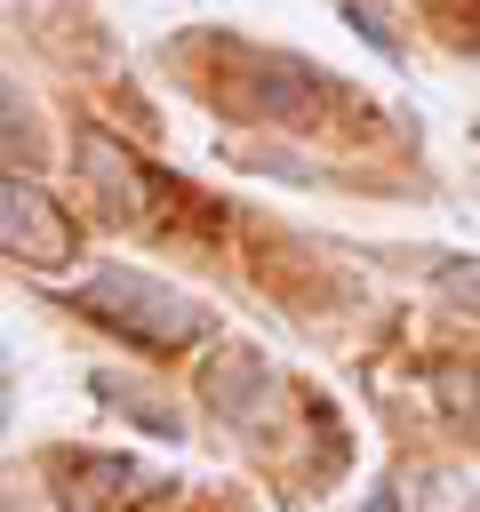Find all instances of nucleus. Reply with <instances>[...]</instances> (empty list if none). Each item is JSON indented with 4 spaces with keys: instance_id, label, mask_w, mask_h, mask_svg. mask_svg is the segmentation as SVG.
<instances>
[{
    "instance_id": "9",
    "label": "nucleus",
    "mask_w": 480,
    "mask_h": 512,
    "mask_svg": "<svg viewBox=\"0 0 480 512\" xmlns=\"http://www.w3.org/2000/svg\"><path fill=\"white\" fill-rule=\"evenodd\" d=\"M344 24H352V32H360V40H376V48H384V56H392V32H384V24H376V16H368V8H360V0H344Z\"/></svg>"
},
{
    "instance_id": "1",
    "label": "nucleus",
    "mask_w": 480,
    "mask_h": 512,
    "mask_svg": "<svg viewBox=\"0 0 480 512\" xmlns=\"http://www.w3.org/2000/svg\"><path fill=\"white\" fill-rule=\"evenodd\" d=\"M80 304H88L104 328H120V336H136V344H160V352L208 336V312H200L184 288L144 280V272H120V264H104V272L80 288Z\"/></svg>"
},
{
    "instance_id": "7",
    "label": "nucleus",
    "mask_w": 480,
    "mask_h": 512,
    "mask_svg": "<svg viewBox=\"0 0 480 512\" xmlns=\"http://www.w3.org/2000/svg\"><path fill=\"white\" fill-rule=\"evenodd\" d=\"M0 112H8V128H0V152H8V176H24V160L40 152V128H32V112H24V88H16V80L0 88Z\"/></svg>"
},
{
    "instance_id": "3",
    "label": "nucleus",
    "mask_w": 480,
    "mask_h": 512,
    "mask_svg": "<svg viewBox=\"0 0 480 512\" xmlns=\"http://www.w3.org/2000/svg\"><path fill=\"white\" fill-rule=\"evenodd\" d=\"M0 240H8L16 264H40V272H56V264L72 256V224L56 216V200H48L32 176H8V184H0Z\"/></svg>"
},
{
    "instance_id": "6",
    "label": "nucleus",
    "mask_w": 480,
    "mask_h": 512,
    "mask_svg": "<svg viewBox=\"0 0 480 512\" xmlns=\"http://www.w3.org/2000/svg\"><path fill=\"white\" fill-rule=\"evenodd\" d=\"M208 400H216L224 416H240V424H256V408H264V360H248V352H232V360H216V376H208Z\"/></svg>"
},
{
    "instance_id": "5",
    "label": "nucleus",
    "mask_w": 480,
    "mask_h": 512,
    "mask_svg": "<svg viewBox=\"0 0 480 512\" xmlns=\"http://www.w3.org/2000/svg\"><path fill=\"white\" fill-rule=\"evenodd\" d=\"M328 104V88H320V72L312 64H264L256 72V112H272V120H288V128H304V112H320Z\"/></svg>"
},
{
    "instance_id": "8",
    "label": "nucleus",
    "mask_w": 480,
    "mask_h": 512,
    "mask_svg": "<svg viewBox=\"0 0 480 512\" xmlns=\"http://www.w3.org/2000/svg\"><path fill=\"white\" fill-rule=\"evenodd\" d=\"M432 288H448V296L480 304V264H464V256H440V264H432Z\"/></svg>"
},
{
    "instance_id": "4",
    "label": "nucleus",
    "mask_w": 480,
    "mask_h": 512,
    "mask_svg": "<svg viewBox=\"0 0 480 512\" xmlns=\"http://www.w3.org/2000/svg\"><path fill=\"white\" fill-rule=\"evenodd\" d=\"M80 168H88V184L104 192V216H112V224L144 216V168H136L112 136H88V144H80Z\"/></svg>"
},
{
    "instance_id": "2",
    "label": "nucleus",
    "mask_w": 480,
    "mask_h": 512,
    "mask_svg": "<svg viewBox=\"0 0 480 512\" xmlns=\"http://www.w3.org/2000/svg\"><path fill=\"white\" fill-rule=\"evenodd\" d=\"M48 488H56L64 512H136L152 496V472L128 464V456H56Z\"/></svg>"
}]
</instances>
